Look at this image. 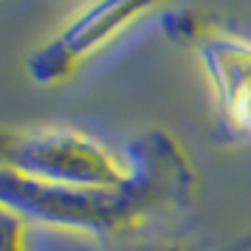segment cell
Segmentation results:
<instances>
[{
    "label": "cell",
    "instance_id": "7",
    "mask_svg": "<svg viewBox=\"0 0 251 251\" xmlns=\"http://www.w3.org/2000/svg\"><path fill=\"white\" fill-rule=\"evenodd\" d=\"M223 251H251V231H246L243 237H237L231 246H226Z\"/></svg>",
    "mask_w": 251,
    "mask_h": 251
},
{
    "label": "cell",
    "instance_id": "2",
    "mask_svg": "<svg viewBox=\"0 0 251 251\" xmlns=\"http://www.w3.org/2000/svg\"><path fill=\"white\" fill-rule=\"evenodd\" d=\"M0 172L54 186H119L125 158L74 127H0Z\"/></svg>",
    "mask_w": 251,
    "mask_h": 251
},
{
    "label": "cell",
    "instance_id": "6",
    "mask_svg": "<svg viewBox=\"0 0 251 251\" xmlns=\"http://www.w3.org/2000/svg\"><path fill=\"white\" fill-rule=\"evenodd\" d=\"M116 251H192L186 243L181 240H170V237H155V240H136V243H127Z\"/></svg>",
    "mask_w": 251,
    "mask_h": 251
},
{
    "label": "cell",
    "instance_id": "4",
    "mask_svg": "<svg viewBox=\"0 0 251 251\" xmlns=\"http://www.w3.org/2000/svg\"><path fill=\"white\" fill-rule=\"evenodd\" d=\"M164 28L172 40L198 48L220 125L234 136H251V40L217 28L186 9H167Z\"/></svg>",
    "mask_w": 251,
    "mask_h": 251
},
{
    "label": "cell",
    "instance_id": "3",
    "mask_svg": "<svg viewBox=\"0 0 251 251\" xmlns=\"http://www.w3.org/2000/svg\"><path fill=\"white\" fill-rule=\"evenodd\" d=\"M164 12L167 9L155 3H93L74 14L51 40L34 48L25 59V71L37 85H65L85 68V62H91L136 25L147 23L150 17H161Z\"/></svg>",
    "mask_w": 251,
    "mask_h": 251
},
{
    "label": "cell",
    "instance_id": "1",
    "mask_svg": "<svg viewBox=\"0 0 251 251\" xmlns=\"http://www.w3.org/2000/svg\"><path fill=\"white\" fill-rule=\"evenodd\" d=\"M127 178L119 186H54L0 172V203L25 226H51L93 237H119L150 217L195 203L198 175L170 130L147 127L122 150Z\"/></svg>",
    "mask_w": 251,
    "mask_h": 251
},
{
    "label": "cell",
    "instance_id": "5",
    "mask_svg": "<svg viewBox=\"0 0 251 251\" xmlns=\"http://www.w3.org/2000/svg\"><path fill=\"white\" fill-rule=\"evenodd\" d=\"M0 251H28L25 223L0 203Z\"/></svg>",
    "mask_w": 251,
    "mask_h": 251
}]
</instances>
